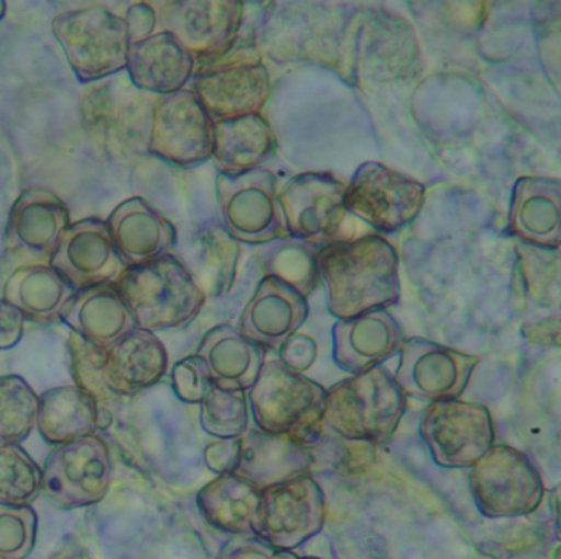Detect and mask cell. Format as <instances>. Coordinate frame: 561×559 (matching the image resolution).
Wrapping results in <instances>:
<instances>
[{
	"instance_id": "1",
	"label": "cell",
	"mask_w": 561,
	"mask_h": 559,
	"mask_svg": "<svg viewBox=\"0 0 561 559\" xmlns=\"http://www.w3.org/2000/svg\"><path fill=\"white\" fill-rule=\"evenodd\" d=\"M317 270L334 318H354L399 301V255L389 240L376 233L318 250Z\"/></svg>"
},
{
	"instance_id": "2",
	"label": "cell",
	"mask_w": 561,
	"mask_h": 559,
	"mask_svg": "<svg viewBox=\"0 0 561 559\" xmlns=\"http://www.w3.org/2000/svg\"><path fill=\"white\" fill-rule=\"evenodd\" d=\"M114 286L137 328L150 332L185 328L195 321L206 301L205 289L192 270L172 253L124 270Z\"/></svg>"
},
{
	"instance_id": "3",
	"label": "cell",
	"mask_w": 561,
	"mask_h": 559,
	"mask_svg": "<svg viewBox=\"0 0 561 559\" xmlns=\"http://www.w3.org/2000/svg\"><path fill=\"white\" fill-rule=\"evenodd\" d=\"M405 408L396 378L377 365L327 390L323 424L344 440L380 444L393 436Z\"/></svg>"
},
{
	"instance_id": "4",
	"label": "cell",
	"mask_w": 561,
	"mask_h": 559,
	"mask_svg": "<svg viewBox=\"0 0 561 559\" xmlns=\"http://www.w3.org/2000/svg\"><path fill=\"white\" fill-rule=\"evenodd\" d=\"M245 395L259 430L288 434L307 449L321 440L327 390L290 370L280 358L264 362L257 380Z\"/></svg>"
},
{
	"instance_id": "5",
	"label": "cell",
	"mask_w": 561,
	"mask_h": 559,
	"mask_svg": "<svg viewBox=\"0 0 561 559\" xmlns=\"http://www.w3.org/2000/svg\"><path fill=\"white\" fill-rule=\"evenodd\" d=\"M157 99L159 95L140 91L129 76L117 72L84 95L81 118L107 157L133 160L149 151Z\"/></svg>"
},
{
	"instance_id": "6",
	"label": "cell",
	"mask_w": 561,
	"mask_h": 559,
	"mask_svg": "<svg viewBox=\"0 0 561 559\" xmlns=\"http://www.w3.org/2000/svg\"><path fill=\"white\" fill-rule=\"evenodd\" d=\"M192 91L216 124L261 114L271 95V78L257 46L238 36L228 52L203 62Z\"/></svg>"
},
{
	"instance_id": "7",
	"label": "cell",
	"mask_w": 561,
	"mask_h": 559,
	"mask_svg": "<svg viewBox=\"0 0 561 559\" xmlns=\"http://www.w3.org/2000/svg\"><path fill=\"white\" fill-rule=\"evenodd\" d=\"M51 32L81 82L101 81L123 72L129 53L126 20L104 7L58 13Z\"/></svg>"
},
{
	"instance_id": "8",
	"label": "cell",
	"mask_w": 561,
	"mask_h": 559,
	"mask_svg": "<svg viewBox=\"0 0 561 559\" xmlns=\"http://www.w3.org/2000/svg\"><path fill=\"white\" fill-rule=\"evenodd\" d=\"M469 492L488 518L527 516L543 502L540 472L522 450L492 446L469 470Z\"/></svg>"
},
{
	"instance_id": "9",
	"label": "cell",
	"mask_w": 561,
	"mask_h": 559,
	"mask_svg": "<svg viewBox=\"0 0 561 559\" xmlns=\"http://www.w3.org/2000/svg\"><path fill=\"white\" fill-rule=\"evenodd\" d=\"M422 181L379 161H366L346 184V213L380 232H397L419 217L425 203Z\"/></svg>"
},
{
	"instance_id": "10",
	"label": "cell",
	"mask_w": 561,
	"mask_h": 559,
	"mask_svg": "<svg viewBox=\"0 0 561 559\" xmlns=\"http://www.w3.org/2000/svg\"><path fill=\"white\" fill-rule=\"evenodd\" d=\"M419 431L433 460L446 469L474 466L495 441L489 408L459 398L432 401L423 411Z\"/></svg>"
},
{
	"instance_id": "11",
	"label": "cell",
	"mask_w": 561,
	"mask_h": 559,
	"mask_svg": "<svg viewBox=\"0 0 561 559\" xmlns=\"http://www.w3.org/2000/svg\"><path fill=\"white\" fill-rule=\"evenodd\" d=\"M216 196L222 226L238 242L267 243L288 237L272 171L261 168L239 176L219 173Z\"/></svg>"
},
{
	"instance_id": "12",
	"label": "cell",
	"mask_w": 561,
	"mask_h": 559,
	"mask_svg": "<svg viewBox=\"0 0 561 559\" xmlns=\"http://www.w3.org/2000/svg\"><path fill=\"white\" fill-rule=\"evenodd\" d=\"M113 482V457L98 434L58 446L42 469V490L61 509L100 503Z\"/></svg>"
},
{
	"instance_id": "13",
	"label": "cell",
	"mask_w": 561,
	"mask_h": 559,
	"mask_svg": "<svg viewBox=\"0 0 561 559\" xmlns=\"http://www.w3.org/2000/svg\"><path fill=\"white\" fill-rule=\"evenodd\" d=\"M327 522V497L310 474L262 490L254 535L284 551L317 536Z\"/></svg>"
},
{
	"instance_id": "14",
	"label": "cell",
	"mask_w": 561,
	"mask_h": 559,
	"mask_svg": "<svg viewBox=\"0 0 561 559\" xmlns=\"http://www.w3.org/2000/svg\"><path fill=\"white\" fill-rule=\"evenodd\" d=\"M346 183L330 173H301L278 191L288 236L318 250L341 239Z\"/></svg>"
},
{
	"instance_id": "15",
	"label": "cell",
	"mask_w": 561,
	"mask_h": 559,
	"mask_svg": "<svg viewBox=\"0 0 561 559\" xmlns=\"http://www.w3.org/2000/svg\"><path fill=\"white\" fill-rule=\"evenodd\" d=\"M68 226L70 210L60 196L47 187H28L9 214L2 266L14 272L21 266L50 265Z\"/></svg>"
},
{
	"instance_id": "16",
	"label": "cell",
	"mask_w": 561,
	"mask_h": 559,
	"mask_svg": "<svg viewBox=\"0 0 561 559\" xmlns=\"http://www.w3.org/2000/svg\"><path fill=\"white\" fill-rule=\"evenodd\" d=\"M215 122L192 89L159 95L153 107L149 153L180 168L205 163L213 155Z\"/></svg>"
},
{
	"instance_id": "17",
	"label": "cell",
	"mask_w": 561,
	"mask_h": 559,
	"mask_svg": "<svg viewBox=\"0 0 561 559\" xmlns=\"http://www.w3.org/2000/svg\"><path fill=\"white\" fill-rule=\"evenodd\" d=\"M242 15L244 3L239 0H180L160 5L157 23L203 65L231 48Z\"/></svg>"
},
{
	"instance_id": "18",
	"label": "cell",
	"mask_w": 561,
	"mask_h": 559,
	"mask_svg": "<svg viewBox=\"0 0 561 559\" xmlns=\"http://www.w3.org/2000/svg\"><path fill=\"white\" fill-rule=\"evenodd\" d=\"M478 355L436 344L423 338L407 339L400 349L396 384L405 397L423 401L455 400L465 393Z\"/></svg>"
},
{
	"instance_id": "19",
	"label": "cell",
	"mask_w": 561,
	"mask_h": 559,
	"mask_svg": "<svg viewBox=\"0 0 561 559\" xmlns=\"http://www.w3.org/2000/svg\"><path fill=\"white\" fill-rule=\"evenodd\" d=\"M50 266L75 292L114 283L127 269L114 249L106 220L98 217L67 227L51 255Z\"/></svg>"
},
{
	"instance_id": "20",
	"label": "cell",
	"mask_w": 561,
	"mask_h": 559,
	"mask_svg": "<svg viewBox=\"0 0 561 559\" xmlns=\"http://www.w3.org/2000/svg\"><path fill=\"white\" fill-rule=\"evenodd\" d=\"M307 298L275 276L265 275L242 311L239 332L262 349L280 351L308 318Z\"/></svg>"
},
{
	"instance_id": "21",
	"label": "cell",
	"mask_w": 561,
	"mask_h": 559,
	"mask_svg": "<svg viewBox=\"0 0 561 559\" xmlns=\"http://www.w3.org/2000/svg\"><path fill=\"white\" fill-rule=\"evenodd\" d=\"M331 339L334 364L353 375L382 364L405 342L399 322L387 309L340 319L331 329Z\"/></svg>"
},
{
	"instance_id": "22",
	"label": "cell",
	"mask_w": 561,
	"mask_h": 559,
	"mask_svg": "<svg viewBox=\"0 0 561 559\" xmlns=\"http://www.w3.org/2000/svg\"><path fill=\"white\" fill-rule=\"evenodd\" d=\"M117 255L127 269L169 255L176 246V227L142 197L121 203L106 220Z\"/></svg>"
},
{
	"instance_id": "23",
	"label": "cell",
	"mask_w": 561,
	"mask_h": 559,
	"mask_svg": "<svg viewBox=\"0 0 561 559\" xmlns=\"http://www.w3.org/2000/svg\"><path fill=\"white\" fill-rule=\"evenodd\" d=\"M508 230L522 243L560 249L561 184L557 178L520 176L512 187Z\"/></svg>"
},
{
	"instance_id": "24",
	"label": "cell",
	"mask_w": 561,
	"mask_h": 559,
	"mask_svg": "<svg viewBox=\"0 0 561 559\" xmlns=\"http://www.w3.org/2000/svg\"><path fill=\"white\" fill-rule=\"evenodd\" d=\"M167 368L169 354L162 341L136 328L106 347L103 380L113 397H129L162 380Z\"/></svg>"
},
{
	"instance_id": "25",
	"label": "cell",
	"mask_w": 561,
	"mask_h": 559,
	"mask_svg": "<svg viewBox=\"0 0 561 559\" xmlns=\"http://www.w3.org/2000/svg\"><path fill=\"white\" fill-rule=\"evenodd\" d=\"M236 476L248 480L259 490L288 482L310 474L313 456L288 434H272L248 430L242 436Z\"/></svg>"
},
{
	"instance_id": "26",
	"label": "cell",
	"mask_w": 561,
	"mask_h": 559,
	"mask_svg": "<svg viewBox=\"0 0 561 559\" xmlns=\"http://www.w3.org/2000/svg\"><path fill=\"white\" fill-rule=\"evenodd\" d=\"M196 61L170 33H153L142 42L130 43L127 76L140 91L169 95L182 91L192 79Z\"/></svg>"
},
{
	"instance_id": "27",
	"label": "cell",
	"mask_w": 561,
	"mask_h": 559,
	"mask_svg": "<svg viewBox=\"0 0 561 559\" xmlns=\"http://www.w3.org/2000/svg\"><path fill=\"white\" fill-rule=\"evenodd\" d=\"M61 321L70 326L75 334L104 349L137 328L114 283L75 293L65 306Z\"/></svg>"
},
{
	"instance_id": "28",
	"label": "cell",
	"mask_w": 561,
	"mask_h": 559,
	"mask_svg": "<svg viewBox=\"0 0 561 559\" xmlns=\"http://www.w3.org/2000/svg\"><path fill=\"white\" fill-rule=\"evenodd\" d=\"M277 151V137L262 114L216 122L213 155L219 173L239 176L261 170Z\"/></svg>"
},
{
	"instance_id": "29",
	"label": "cell",
	"mask_w": 561,
	"mask_h": 559,
	"mask_svg": "<svg viewBox=\"0 0 561 559\" xmlns=\"http://www.w3.org/2000/svg\"><path fill=\"white\" fill-rule=\"evenodd\" d=\"M196 355L205 362L213 384L222 390H249L265 362V349L226 324L206 332Z\"/></svg>"
},
{
	"instance_id": "30",
	"label": "cell",
	"mask_w": 561,
	"mask_h": 559,
	"mask_svg": "<svg viewBox=\"0 0 561 559\" xmlns=\"http://www.w3.org/2000/svg\"><path fill=\"white\" fill-rule=\"evenodd\" d=\"M75 293L50 265H28L9 273L2 299L15 306L25 319L51 324L61 321L65 306Z\"/></svg>"
},
{
	"instance_id": "31",
	"label": "cell",
	"mask_w": 561,
	"mask_h": 559,
	"mask_svg": "<svg viewBox=\"0 0 561 559\" xmlns=\"http://www.w3.org/2000/svg\"><path fill=\"white\" fill-rule=\"evenodd\" d=\"M262 490L236 474L206 483L196 497L199 512L209 526L229 535H254V522L261 506Z\"/></svg>"
},
{
	"instance_id": "32",
	"label": "cell",
	"mask_w": 561,
	"mask_h": 559,
	"mask_svg": "<svg viewBox=\"0 0 561 559\" xmlns=\"http://www.w3.org/2000/svg\"><path fill=\"white\" fill-rule=\"evenodd\" d=\"M100 421L98 401L77 385L51 388L41 397L37 427L54 446L94 434Z\"/></svg>"
},
{
	"instance_id": "33",
	"label": "cell",
	"mask_w": 561,
	"mask_h": 559,
	"mask_svg": "<svg viewBox=\"0 0 561 559\" xmlns=\"http://www.w3.org/2000/svg\"><path fill=\"white\" fill-rule=\"evenodd\" d=\"M41 397L21 375L0 377V446L21 444L35 430Z\"/></svg>"
},
{
	"instance_id": "34",
	"label": "cell",
	"mask_w": 561,
	"mask_h": 559,
	"mask_svg": "<svg viewBox=\"0 0 561 559\" xmlns=\"http://www.w3.org/2000/svg\"><path fill=\"white\" fill-rule=\"evenodd\" d=\"M198 249L202 269L199 285L205 293L208 289L215 296L226 295L234 283L241 255L238 240L232 239L225 227L208 226L199 233Z\"/></svg>"
},
{
	"instance_id": "35",
	"label": "cell",
	"mask_w": 561,
	"mask_h": 559,
	"mask_svg": "<svg viewBox=\"0 0 561 559\" xmlns=\"http://www.w3.org/2000/svg\"><path fill=\"white\" fill-rule=\"evenodd\" d=\"M522 288L534 305L558 308L560 305V249L517 243Z\"/></svg>"
},
{
	"instance_id": "36",
	"label": "cell",
	"mask_w": 561,
	"mask_h": 559,
	"mask_svg": "<svg viewBox=\"0 0 561 559\" xmlns=\"http://www.w3.org/2000/svg\"><path fill=\"white\" fill-rule=\"evenodd\" d=\"M42 492V469L21 444L0 446V503L28 506Z\"/></svg>"
},
{
	"instance_id": "37",
	"label": "cell",
	"mask_w": 561,
	"mask_h": 559,
	"mask_svg": "<svg viewBox=\"0 0 561 559\" xmlns=\"http://www.w3.org/2000/svg\"><path fill=\"white\" fill-rule=\"evenodd\" d=\"M249 403L244 390H222L213 385L199 403V421L209 436L239 437L249 430Z\"/></svg>"
},
{
	"instance_id": "38",
	"label": "cell",
	"mask_w": 561,
	"mask_h": 559,
	"mask_svg": "<svg viewBox=\"0 0 561 559\" xmlns=\"http://www.w3.org/2000/svg\"><path fill=\"white\" fill-rule=\"evenodd\" d=\"M267 275L275 276L307 298L320 282L317 252L304 242L282 246L280 249L275 250L268 262Z\"/></svg>"
},
{
	"instance_id": "39",
	"label": "cell",
	"mask_w": 561,
	"mask_h": 559,
	"mask_svg": "<svg viewBox=\"0 0 561 559\" xmlns=\"http://www.w3.org/2000/svg\"><path fill=\"white\" fill-rule=\"evenodd\" d=\"M37 538V513L28 506L0 503V559H25Z\"/></svg>"
},
{
	"instance_id": "40",
	"label": "cell",
	"mask_w": 561,
	"mask_h": 559,
	"mask_svg": "<svg viewBox=\"0 0 561 559\" xmlns=\"http://www.w3.org/2000/svg\"><path fill=\"white\" fill-rule=\"evenodd\" d=\"M70 354L77 387L83 388L96 401L113 398L103 380L106 349L98 347L73 332L70 338Z\"/></svg>"
},
{
	"instance_id": "41",
	"label": "cell",
	"mask_w": 561,
	"mask_h": 559,
	"mask_svg": "<svg viewBox=\"0 0 561 559\" xmlns=\"http://www.w3.org/2000/svg\"><path fill=\"white\" fill-rule=\"evenodd\" d=\"M172 385L180 400L185 403H202L203 398L215 384L209 377L205 362L198 355H190L176 362L173 367Z\"/></svg>"
},
{
	"instance_id": "42",
	"label": "cell",
	"mask_w": 561,
	"mask_h": 559,
	"mask_svg": "<svg viewBox=\"0 0 561 559\" xmlns=\"http://www.w3.org/2000/svg\"><path fill=\"white\" fill-rule=\"evenodd\" d=\"M215 559H300L294 551L274 548L255 535L234 536Z\"/></svg>"
},
{
	"instance_id": "43",
	"label": "cell",
	"mask_w": 561,
	"mask_h": 559,
	"mask_svg": "<svg viewBox=\"0 0 561 559\" xmlns=\"http://www.w3.org/2000/svg\"><path fill=\"white\" fill-rule=\"evenodd\" d=\"M280 361L287 365L290 370L297 374H304L317 361L318 345L310 335L297 334L291 335L284 345H282Z\"/></svg>"
},
{
	"instance_id": "44",
	"label": "cell",
	"mask_w": 561,
	"mask_h": 559,
	"mask_svg": "<svg viewBox=\"0 0 561 559\" xmlns=\"http://www.w3.org/2000/svg\"><path fill=\"white\" fill-rule=\"evenodd\" d=\"M239 453H241V441H239V437L215 441V443L206 446V466L213 472L218 474V476L234 472L236 466H238Z\"/></svg>"
},
{
	"instance_id": "45",
	"label": "cell",
	"mask_w": 561,
	"mask_h": 559,
	"mask_svg": "<svg viewBox=\"0 0 561 559\" xmlns=\"http://www.w3.org/2000/svg\"><path fill=\"white\" fill-rule=\"evenodd\" d=\"M25 316L5 299H0V351H9L24 335Z\"/></svg>"
},
{
	"instance_id": "46",
	"label": "cell",
	"mask_w": 561,
	"mask_h": 559,
	"mask_svg": "<svg viewBox=\"0 0 561 559\" xmlns=\"http://www.w3.org/2000/svg\"><path fill=\"white\" fill-rule=\"evenodd\" d=\"M129 42L137 43L153 35L157 26V10L150 3H136L127 10L126 19Z\"/></svg>"
},
{
	"instance_id": "47",
	"label": "cell",
	"mask_w": 561,
	"mask_h": 559,
	"mask_svg": "<svg viewBox=\"0 0 561 559\" xmlns=\"http://www.w3.org/2000/svg\"><path fill=\"white\" fill-rule=\"evenodd\" d=\"M522 334L525 339L538 344L558 345V335H560V321L558 318L547 319V321L538 322V324L525 326L522 328Z\"/></svg>"
},
{
	"instance_id": "48",
	"label": "cell",
	"mask_w": 561,
	"mask_h": 559,
	"mask_svg": "<svg viewBox=\"0 0 561 559\" xmlns=\"http://www.w3.org/2000/svg\"><path fill=\"white\" fill-rule=\"evenodd\" d=\"M50 559H93L90 552L77 541H68Z\"/></svg>"
},
{
	"instance_id": "49",
	"label": "cell",
	"mask_w": 561,
	"mask_h": 559,
	"mask_svg": "<svg viewBox=\"0 0 561 559\" xmlns=\"http://www.w3.org/2000/svg\"><path fill=\"white\" fill-rule=\"evenodd\" d=\"M5 15V2H0V20L4 19Z\"/></svg>"
},
{
	"instance_id": "50",
	"label": "cell",
	"mask_w": 561,
	"mask_h": 559,
	"mask_svg": "<svg viewBox=\"0 0 561 559\" xmlns=\"http://www.w3.org/2000/svg\"><path fill=\"white\" fill-rule=\"evenodd\" d=\"M300 559H320V558H313V556H310V558H300Z\"/></svg>"
}]
</instances>
